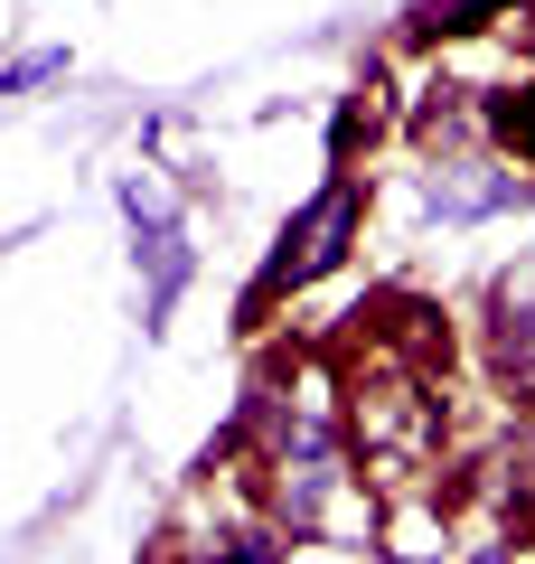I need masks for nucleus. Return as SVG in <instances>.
I'll return each instance as SVG.
<instances>
[{"label":"nucleus","mask_w":535,"mask_h":564,"mask_svg":"<svg viewBox=\"0 0 535 564\" xmlns=\"http://www.w3.org/2000/svg\"><path fill=\"white\" fill-rule=\"evenodd\" d=\"M367 245V188H357V170H329V180L310 188V198L282 217L273 254H263L254 292H244V321H263V311L282 302V292H310V282H329L338 263Z\"/></svg>","instance_id":"1"},{"label":"nucleus","mask_w":535,"mask_h":564,"mask_svg":"<svg viewBox=\"0 0 535 564\" xmlns=\"http://www.w3.org/2000/svg\"><path fill=\"white\" fill-rule=\"evenodd\" d=\"M122 217H132V263H141V329H170L178 292L198 273V245H188L178 207L160 198L151 180H122Z\"/></svg>","instance_id":"2"},{"label":"nucleus","mask_w":535,"mask_h":564,"mask_svg":"<svg viewBox=\"0 0 535 564\" xmlns=\"http://www.w3.org/2000/svg\"><path fill=\"white\" fill-rule=\"evenodd\" d=\"M489 377L516 414H535V263L489 282Z\"/></svg>","instance_id":"3"},{"label":"nucleus","mask_w":535,"mask_h":564,"mask_svg":"<svg viewBox=\"0 0 535 564\" xmlns=\"http://www.w3.org/2000/svg\"><path fill=\"white\" fill-rule=\"evenodd\" d=\"M451 480H414V489H376V555L385 564H441L451 555Z\"/></svg>","instance_id":"4"},{"label":"nucleus","mask_w":535,"mask_h":564,"mask_svg":"<svg viewBox=\"0 0 535 564\" xmlns=\"http://www.w3.org/2000/svg\"><path fill=\"white\" fill-rule=\"evenodd\" d=\"M282 527H273V508H244L236 527H207V536H178L170 545V564H282Z\"/></svg>","instance_id":"5"},{"label":"nucleus","mask_w":535,"mask_h":564,"mask_svg":"<svg viewBox=\"0 0 535 564\" xmlns=\"http://www.w3.org/2000/svg\"><path fill=\"white\" fill-rule=\"evenodd\" d=\"M507 20V0H414L404 10V39L414 47H451V39H479V29Z\"/></svg>","instance_id":"6"},{"label":"nucleus","mask_w":535,"mask_h":564,"mask_svg":"<svg viewBox=\"0 0 535 564\" xmlns=\"http://www.w3.org/2000/svg\"><path fill=\"white\" fill-rule=\"evenodd\" d=\"M479 122H489V151L516 170H535V85H507V95H479Z\"/></svg>","instance_id":"7"},{"label":"nucleus","mask_w":535,"mask_h":564,"mask_svg":"<svg viewBox=\"0 0 535 564\" xmlns=\"http://www.w3.org/2000/svg\"><path fill=\"white\" fill-rule=\"evenodd\" d=\"M376 122H385V95H376V85H357V95L338 104V122H329V170H348L357 141H376Z\"/></svg>","instance_id":"8"},{"label":"nucleus","mask_w":535,"mask_h":564,"mask_svg":"<svg viewBox=\"0 0 535 564\" xmlns=\"http://www.w3.org/2000/svg\"><path fill=\"white\" fill-rule=\"evenodd\" d=\"M57 76H66V47H29V57H10V66H0V104L39 95V85H57Z\"/></svg>","instance_id":"9"},{"label":"nucleus","mask_w":535,"mask_h":564,"mask_svg":"<svg viewBox=\"0 0 535 564\" xmlns=\"http://www.w3.org/2000/svg\"><path fill=\"white\" fill-rule=\"evenodd\" d=\"M498 29H507L516 57H535V0H507V20H498Z\"/></svg>","instance_id":"10"},{"label":"nucleus","mask_w":535,"mask_h":564,"mask_svg":"<svg viewBox=\"0 0 535 564\" xmlns=\"http://www.w3.org/2000/svg\"><path fill=\"white\" fill-rule=\"evenodd\" d=\"M470 564H516V536H489V545H470Z\"/></svg>","instance_id":"11"},{"label":"nucleus","mask_w":535,"mask_h":564,"mask_svg":"<svg viewBox=\"0 0 535 564\" xmlns=\"http://www.w3.org/2000/svg\"><path fill=\"white\" fill-rule=\"evenodd\" d=\"M160 564H170V555H160Z\"/></svg>","instance_id":"12"}]
</instances>
